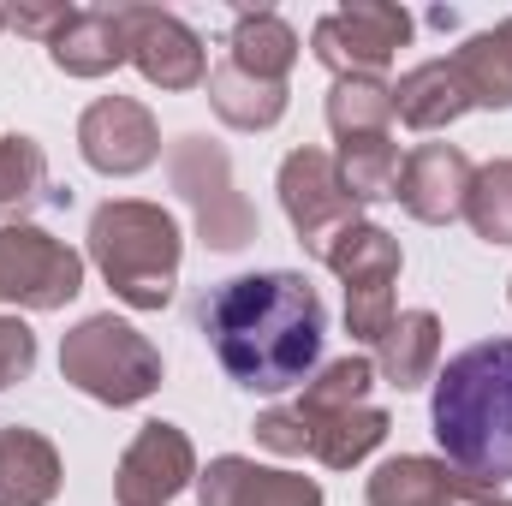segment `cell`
Wrapping results in <instances>:
<instances>
[{"instance_id":"6da1fadb","label":"cell","mask_w":512,"mask_h":506,"mask_svg":"<svg viewBox=\"0 0 512 506\" xmlns=\"http://www.w3.org/2000/svg\"><path fill=\"white\" fill-rule=\"evenodd\" d=\"M203 334L239 387L286 393L316 376L328 316L304 274L268 268V274H233L203 298Z\"/></svg>"},{"instance_id":"7a4b0ae2","label":"cell","mask_w":512,"mask_h":506,"mask_svg":"<svg viewBox=\"0 0 512 506\" xmlns=\"http://www.w3.org/2000/svg\"><path fill=\"white\" fill-rule=\"evenodd\" d=\"M429 423L459 477L489 495L512 483V340H477L447 358V370H435Z\"/></svg>"},{"instance_id":"3957f363","label":"cell","mask_w":512,"mask_h":506,"mask_svg":"<svg viewBox=\"0 0 512 506\" xmlns=\"http://www.w3.org/2000/svg\"><path fill=\"white\" fill-rule=\"evenodd\" d=\"M179 221L161 203L114 197L90 215V262L131 310H167L179 286Z\"/></svg>"},{"instance_id":"277c9868","label":"cell","mask_w":512,"mask_h":506,"mask_svg":"<svg viewBox=\"0 0 512 506\" xmlns=\"http://www.w3.org/2000/svg\"><path fill=\"white\" fill-rule=\"evenodd\" d=\"M60 376L78 393H90V399L120 411V405H143L161 387V352L131 322H120L108 310V316H84L60 340Z\"/></svg>"},{"instance_id":"5b68a950","label":"cell","mask_w":512,"mask_h":506,"mask_svg":"<svg viewBox=\"0 0 512 506\" xmlns=\"http://www.w3.org/2000/svg\"><path fill=\"white\" fill-rule=\"evenodd\" d=\"M167 179H173V191L191 203L197 233H203L209 251H239V245L256 239V209H251V197L233 185V161H227L221 143H209V137H179V143L167 149Z\"/></svg>"},{"instance_id":"8992f818","label":"cell","mask_w":512,"mask_h":506,"mask_svg":"<svg viewBox=\"0 0 512 506\" xmlns=\"http://www.w3.org/2000/svg\"><path fill=\"white\" fill-rule=\"evenodd\" d=\"M322 262L346 286V334L358 346H382V334L399 316V304H393V280H399V262H405L399 239L387 227H376V221H358L322 251Z\"/></svg>"},{"instance_id":"52a82bcc","label":"cell","mask_w":512,"mask_h":506,"mask_svg":"<svg viewBox=\"0 0 512 506\" xmlns=\"http://www.w3.org/2000/svg\"><path fill=\"white\" fill-rule=\"evenodd\" d=\"M256 441L268 453H286V459H316L328 471H352L387 441V411L382 405H352V411H298V405H286V411L256 417Z\"/></svg>"},{"instance_id":"ba28073f","label":"cell","mask_w":512,"mask_h":506,"mask_svg":"<svg viewBox=\"0 0 512 506\" xmlns=\"http://www.w3.org/2000/svg\"><path fill=\"white\" fill-rule=\"evenodd\" d=\"M84 292V256L66 239L30 227V221H6L0 227V304L18 310H66Z\"/></svg>"},{"instance_id":"9c48e42d","label":"cell","mask_w":512,"mask_h":506,"mask_svg":"<svg viewBox=\"0 0 512 506\" xmlns=\"http://www.w3.org/2000/svg\"><path fill=\"white\" fill-rule=\"evenodd\" d=\"M411 42V12L387 0H352L328 18H316L310 48L334 78H382V66Z\"/></svg>"},{"instance_id":"30bf717a","label":"cell","mask_w":512,"mask_h":506,"mask_svg":"<svg viewBox=\"0 0 512 506\" xmlns=\"http://www.w3.org/2000/svg\"><path fill=\"white\" fill-rule=\"evenodd\" d=\"M280 209H286L298 245L316 256V262H322V251H328L346 227L364 221L358 203L346 197L340 167H334L328 149H292V155L280 161Z\"/></svg>"},{"instance_id":"8fae6325","label":"cell","mask_w":512,"mask_h":506,"mask_svg":"<svg viewBox=\"0 0 512 506\" xmlns=\"http://www.w3.org/2000/svg\"><path fill=\"white\" fill-rule=\"evenodd\" d=\"M120 18H126L131 66H137L155 90H197V84H209L203 36H197L179 12H161V6H120Z\"/></svg>"},{"instance_id":"7c38bea8","label":"cell","mask_w":512,"mask_h":506,"mask_svg":"<svg viewBox=\"0 0 512 506\" xmlns=\"http://www.w3.org/2000/svg\"><path fill=\"white\" fill-rule=\"evenodd\" d=\"M197 477V447L179 423H143L114 471L120 506H173Z\"/></svg>"},{"instance_id":"4fadbf2b","label":"cell","mask_w":512,"mask_h":506,"mask_svg":"<svg viewBox=\"0 0 512 506\" xmlns=\"http://www.w3.org/2000/svg\"><path fill=\"white\" fill-rule=\"evenodd\" d=\"M78 149H84V161H90L96 173L131 179V173H143V167L161 155V126H155V114H149L143 102H131V96H102V102H90L84 120H78Z\"/></svg>"},{"instance_id":"5bb4252c","label":"cell","mask_w":512,"mask_h":506,"mask_svg":"<svg viewBox=\"0 0 512 506\" xmlns=\"http://www.w3.org/2000/svg\"><path fill=\"white\" fill-rule=\"evenodd\" d=\"M471 179H477V167H471L465 149H453V143H417V149L399 161V185H393V197L405 203L411 221H423V227H447V221L465 215Z\"/></svg>"},{"instance_id":"9a60e30c","label":"cell","mask_w":512,"mask_h":506,"mask_svg":"<svg viewBox=\"0 0 512 506\" xmlns=\"http://www.w3.org/2000/svg\"><path fill=\"white\" fill-rule=\"evenodd\" d=\"M197 506H322V483L298 477V471H268L239 453H221L197 477Z\"/></svg>"},{"instance_id":"2e32d148","label":"cell","mask_w":512,"mask_h":506,"mask_svg":"<svg viewBox=\"0 0 512 506\" xmlns=\"http://www.w3.org/2000/svg\"><path fill=\"white\" fill-rule=\"evenodd\" d=\"M370 506H459V501H489V489H477L471 477H459L447 459H429V453H399L376 465L370 477Z\"/></svg>"},{"instance_id":"e0dca14e","label":"cell","mask_w":512,"mask_h":506,"mask_svg":"<svg viewBox=\"0 0 512 506\" xmlns=\"http://www.w3.org/2000/svg\"><path fill=\"white\" fill-rule=\"evenodd\" d=\"M48 60H54L66 78H108V72H120L131 60L120 6H114V12H108V6H78V12L66 18V30L48 42Z\"/></svg>"},{"instance_id":"ac0fdd59","label":"cell","mask_w":512,"mask_h":506,"mask_svg":"<svg viewBox=\"0 0 512 506\" xmlns=\"http://www.w3.org/2000/svg\"><path fill=\"white\" fill-rule=\"evenodd\" d=\"M60 495V453L42 429H0V506H48Z\"/></svg>"},{"instance_id":"d6986e66","label":"cell","mask_w":512,"mask_h":506,"mask_svg":"<svg viewBox=\"0 0 512 506\" xmlns=\"http://www.w3.org/2000/svg\"><path fill=\"white\" fill-rule=\"evenodd\" d=\"M459 114H471V90L453 60H423L393 84V120H405L411 131H441Z\"/></svg>"},{"instance_id":"ffe728a7","label":"cell","mask_w":512,"mask_h":506,"mask_svg":"<svg viewBox=\"0 0 512 506\" xmlns=\"http://www.w3.org/2000/svg\"><path fill=\"white\" fill-rule=\"evenodd\" d=\"M435 364H441V322L435 310H399L393 328L376 346V370L387 376V387L411 393L423 381H435Z\"/></svg>"},{"instance_id":"44dd1931","label":"cell","mask_w":512,"mask_h":506,"mask_svg":"<svg viewBox=\"0 0 512 506\" xmlns=\"http://www.w3.org/2000/svg\"><path fill=\"white\" fill-rule=\"evenodd\" d=\"M227 60L245 78L286 84V72L298 66V30L280 12H239L233 18V42H227Z\"/></svg>"},{"instance_id":"7402d4cb","label":"cell","mask_w":512,"mask_h":506,"mask_svg":"<svg viewBox=\"0 0 512 506\" xmlns=\"http://www.w3.org/2000/svg\"><path fill=\"white\" fill-rule=\"evenodd\" d=\"M209 108L233 131H268V126H280V114H286V84L245 78L233 60H221L209 72Z\"/></svg>"},{"instance_id":"603a6c76","label":"cell","mask_w":512,"mask_h":506,"mask_svg":"<svg viewBox=\"0 0 512 506\" xmlns=\"http://www.w3.org/2000/svg\"><path fill=\"white\" fill-rule=\"evenodd\" d=\"M453 66L471 90V108H512V18L495 24V30L465 36Z\"/></svg>"},{"instance_id":"cb8c5ba5","label":"cell","mask_w":512,"mask_h":506,"mask_svg":"<svg viewBox=\"0 0 512 506\" xmlns=\"http://www.w3.org/2000/svg\"><path fill=\"white\" fill-rule=\"evenodd\" d=\"M334 167H340V185H346L352 203H382L399 185V143H393V131L346 137L340 155H334Z\"/></svg>"},{"instance_id":"d4e9b609","label":"cell","mask_w":512,"mask_h":506,"mask_svg":"<svg viewBox=\"0 0 512 506\" xmlns=\"http://www.w3.org/2000/svg\"><path fill=\"white\" fill-rule=\"evenodd\" d=\"M328 126L334 137H376V131H393V84L382 78H334L328 90Z\"/></svg>"},{"instance_id":"484cf974","label":"cell","mask_w":512,"mask_h":506,"mask_svg":"<svg viewBox=\"0 0 512 506\" xmlns=\"http://www.w3.org/2000/svg\"><path fill=\"white\" fill-rule=\"evenodd\" d=\"M48 197V155L36 137L6 131L0 137V215H30Z\"/></svg>"},{"instance_id":"4316f807","label":"cell","mask_w":512,"mask_h":506,"mask_svg":"<svg viewBox=\"0 0 512 506\" xmlns=\"http://www.w3.org/2000/svg\"><path fill=\"white\" fill-rule=\"evenodd\" d=\"M465 221L477 227V239L489 245H512V155L477 167L471 197H465Z\"/></svg>"},{"instance_id":"83f0119b","label":"cell","mask_w":512,"mask_h":506,"mask_svg":"<svg viewBox=\"0 0 512 506\" xmlns=\"http://www.w3.org/2000/svg\"><path fill=\"white\" fill-rule=\"evenodd\" d=\"M370 387H376V364L346 352V358L322 364L316 381H304L298 411H352V405H370Z\"/></svg>"},{"instance_id":"f1b7e54d","label":"cell","mask_w":512,"mask_h":506,"mask_svg":"<svg viewBox=\"0 0 512 506\" xmlns=\"http://www.w3.org/2000/svg\"><path fill=\"white\" fill-rule=\"evenodd\" d=\"M30 370H36V334H30V322L0 316V387L24 381Z\"/></svg>"},{"instance_id":"f546056e","label":"cell","mask_w":512,"mask_h":506,"mask_svg":"<svg viewBox=\"0 0 512 506\" xmlns=\"http://www.w3.org/2000/svg\"><path fill=\"white\" fill-rule=\"evenodd\" d=\"M0 12H6V24H12L18 36H42V42H54L78 6H0Z\"/></svg>"},{"instance_id":"4dcf8cb0","label":"cell","mask_w":512,"mask_h":506,"mask_svg":"<svg viewBox=\"0 0 512 506\" xmlns=\"http://www.w3.org/2000/svg\"><path fill=\"white\" fill-rule=\"evenodd\" d=\"M477 506H512V501H501V495H489V501H477Z\"/></svg>"},{"instance_id":"1f68e13d","label":"cell","mask_w":512,"mask_h":506,"mask_svg":"<svg viewBox=\"0 0 512 506\" xmlns=\"http://www.w3.org/2000/svg\"><path fill=\"white\" fill-rule=\"evenodd\" d=\"M0 30H6V12H0Z\"/></svg>"}]
</instances>
